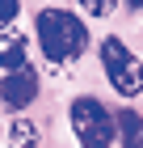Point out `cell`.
<instances>
[{
	"label": "cell",
	"instance_id": "cell-4",
	"mask_svg": "<svg viewBox=\"0 0 143 148\" xmlns=\"http://www.w3.org/2000/svg\"><path fill=\"white\" fill-rule=\"evenodd\" d=\"M34 97H38V76L30 68L4 72V80H0V102L9 106V110H25Z\"/></svg>",
	"mask_w": 143,
	"mask_h": 148
},
{
	"label": "cell",
	"instance_id": "cell-9",
	"mask_svg": "<svg viewBox=\"0 0 143 148\" xmlns=\"http://www.w3.org/2000/svg\"><path fill=\"white\" fill-rule=\"evenodd\" d=\"M17 13H21V0H0V25L17 21Z\"/></svg>",
	"mask_w": 143,
	"mask_h": 148
},
{
	"label": "cell",
	"instance_id": "cell-7",
	"mask_svg": "<svg viewBox=\"0 0 143 148\" xmlns=\"http://www.w3.org/2000/svg\"><path fill=\"white\" fill-rule=\"evenodd\" d=\"M9 148H42V131L30 119H13L9 123Z\"/></svg>",
	"mask_w": 143,
	"mask_h": 148
},
{
	"label": "cell",
	"instance_id": "cell-3",
	"mask_svg": "<svg viewBox=\"0 0 143 148\" xmlns=\"http://www.w3.org/2000/svg\"><path fill=\"white\" fill-rule=\"evenodd\" d=\"M72 131L80 148H114V114L97 97H76L72 102Z\"/></svg>",
	"mask_w": 143,
	"mask_h": 148
},
{
	"label": "cell",
	"instance_id": "cell-1",
	"mask_svg": "<svg viewBox=\"0 0 143 148\" xmlns=\"http://www.w3.org/2000/svg\"><path fill=\"white\" fill-rule=\"evenodd\" d=\"M34 30H38L42 55L51 59L55 68L76 64V59L84 55V47H88V25H84V17H76V13H67V9H42Z\"/></svg>",
	"mask_w": 143,
	"mask_h": 148
},
{
	"label": "cell",
	"instance_id": "cell-5",
	"mask_svg": "<svg viewBox=\"0 0 143 148\" xmlns=\"http://www.w3.org/2000/svg\"><path fill=\"white\" fill-rule=\"evenodd\" d=\"M0 68L4 72H17L25 68V38L9 25H0Z\"/></svg>",
	"mask_w": 143,
	"mask_h": 148
},
{
	"label": "cell",
	"instance_id": "cell-2",
	"mask_svg": "<svg viewBox=\"0 0 143 148\" xmlns=\"http://www.w3.org/2000/svg\"><path fill=\"white\" fill-rule=\"evenodd\" d=\"M101 68H105V80L122 97H139L143 93V59L122 38H105L101 42Z\"/></svg>",
	"mask_w": 143,
	"mask_h": 148
},
{
	"label": "cell",
	"instance_id": "cell-6",
	"mask_svg": "<svg viewBox=\"0 0 143 148\" xmlns=\"http://www.w3.org/2000/svg\"><path fill=\"white\" fill-rule=\"evenodd\" d=\"M114 136H122V148H143V119L135 110H122L114 119Z\"/></svg>",
	"mask_w": 143,
	"mask_h": 148
},
{
	"label": "cell",
	"instance_id": "cell-8",
	"mask_svg": "<svg viewBox=\"0 0 143 148\" xmlns=\"http://www.w3.org/2000/svg\"><path fill=\"white\" fill-rule=\"evenodd\" d=\"M76 9L88 13V17H110V13L118 9V0H76Z\"/></svg>",
	"mask_w": 143,
	"mask_h": 148
},
{
	"label": "cell",
	"instance_id": "cell-10",
	"mask_svg": "<svg viewBox=\"0 0 143 148\" xmlns=\"http://www.w3.org/2000/svg\"><path fill=\"white\" fill-rule=\"evenodd\" d=\"M126 4H131V9H143V0H126Z\"/></svg>",
	"mask_w": 143,
	"mask_h": 148
}]
</instances>
